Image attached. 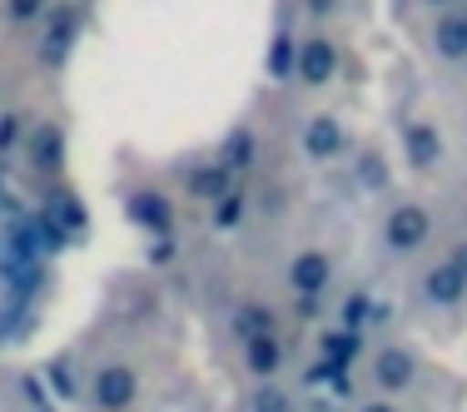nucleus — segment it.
<instances>
[{"instance_id": "3", "label": "nucleus", "mask_w": 467, "mask_h": 412, "mask_svg": "<svg viewBox=\"0 0 467 412\" xmlns=\"http://www.w3.org/2000/svg\"><path fill=\"white\" fill-rule=\"evenodd\" d=\"M90 403L95 412H130L140 403V373L130 363H105L90 377Z\"/></svg>"}, {"instance_id": "7", "label": "nucleus", "mask_w": 467, "mask_h": 412, "mask_svg": "<svg viewBox=\"0 0 467 412\" xmlns=\"http://www.w3.org/2000/svg\"><path fill=\"white\" fill-rule=\"evenodd\" d=\"M75 36H80V15H75V5H50V15L40 20V60H46L50 70H60L65 55L75 50Z\"/></svg>"}, {"instance_id": "11", "label": "nucleus", "mask_w": 467, "mask_h": 412, "mask_svg": "<svg viewBox=\"0 0 467 412\" xmlns=\"http://www.w3.org/2000/svg\"><path fill=\"white\" fill-rule=\"evenodd\" d=\"M432 55L448 65H462L467 60V15L458 10H442L438 20H432Z\"/></svg>"}, {"instance_id": "10", "label": "nucleus", "mask_w": 467, "mask_h": 412, "mask_svg": "<svg viewBox=\"0 0 467 412\" xmlns=\"http://www.w3.org/2000/svg\"><path fill=\"white\" fill-rule=\"evenodd\" d=\"M284 363H288V348H284L279 333H259V338H244V367H249V373L259 377V383H279Z\"/></svg>"}, {"instance_id": "21", "label": "nucleus", "mask_w": 467, "mask_h": 412, "mask_svg": "<svg viewBox=\"0 0 467 412\" xmlns=\"http://www.w3.org/2000/svg\"><path fill=\"white\" fill-rule=\"evenodd\" d=\"M368 308H373V298L368 294H348V304H343V328L348 333H363V323H368Z\"/></svg>"}, {"instance_id": "20", "label": "nucleus", "mask_w": 467, "mask_h": 412, "mask_svg": "<svg viewBox=\"0 0 467 412\" xmlns=\"http://www.w3.org/2000/svg\"><path fill=\"white\" fill-rule=\"evenodd\" d=\"M294 60H298V40L294 36H279V46L269 50V70L279 75V80H288V75H294Z\"/></svg>"}, {"instance_id": "26", "label": "nucleus", "mask_w": 467, "mask_h": 412, "mask_svg": "<svg viewBox=\"0 0 467 412\" xmlns=\"http://www.w3.org/2000/svg\"><path fill=\"white\" fill-rule=\"evenodd\" d=\"M358 412H398V407H393V397H373V403H363Z\"/></svg>"}, {"instance_id": "9", "label": "nucleus", "mask_w": 467, "mask_h": 412, "mask_svg": "<svg viewBox=\"0 0 467 412\" xmlns=\"http://www.w3.org/2000/svg\"><path fill=\"white\" fill-rule=\"evenodd\" d=\"M288 283H294L298 298H324V288L333 283V253H324V249L294 253V263H288Z\"/></svg>"}, {"instance_id": "17", "label": "nucleus", "mask_w": 467, "mask_h": 412, "mask_svg": "<svg viewBox=\"0 0 467 412\" xmlns=\"http://www.w3.org/2000/svg\"><path fill=\"white\" fill-rule=\"evenodd\" d=\"M249 412H294V393L284 383H259L249 393Z\"/></svg>"}, {"instance_id": "8", "label": "nucleus", "mask_w": 467, "mask_h": 412, "mask_svg": "<svg viewBox=\"0 0 467 412\" xmlns=\"http://www.w3.org/2000/svg\"><path fill=\"white\" fill-rule=\"evenodd\" d=\"M442 154H448V144H442V129L432 125V119H408L403 125V160L413 174H432L442 164Z\"/></svg>"}, {"instance_id": "15", "label": "nucleus", "mask_w": 467, "mask_h": 412, "mask_svg": "<svg viewBox=\"0 0 467 412\" xmlns=\"http://www.w3.org/2000/svg\"><path fill=\"white\" fill-rule=\"evenodd\" d=\"M189 194L194 199H229L234 194V174L214 160V164H204V170L189 174Z\"/></svg>"}, {"instance_id": "27", "label": "nucleus", "mask_w": 467, "mask_h": 412, "mask_svg": "<svg viewBox=\"0 0 467 412\" xmlns=\"http://www.w3.org/2000/svg\"><path fill=\"white\" fill-rule=\"evenodd\" d=\"M422 5H448V0H422Z\"/></svg>"}, {"instance_id": "4", "label": "nucleus", "mask_w": 467, "mask_h": 412, "mask_svg": "<svg viewBox=\"0 0 467 412\" xmlns=\"http://www.w3.org/2000/svg\"><path fill=\"white\" fill-rule=\"evenodd\" d=\"M418 353L408 348V343H383V348L373 353V387L383 397H398V393H408V387L418 383Z\"/></svg>"}, {"instance_id": "2", "label": "nucleus", "mask_w": 467, "mask_h": 412, "mask_svg": "<svg viewBox=\"0 0 467 412\" xmlns=\"http://www.w3.org/2000/svg\"><path fill=\"white\" fill-rule=\"evenodd\" d=\"M298 154L308 164H333L338 154H348V129H343L338 115L328 109H314V115L298 125Z\"/></svg>"}, {"instance_id": "12", "label": "nucleus", "mask_w": 467, "mask_h": 412, "mask_svg": "<svg viewBox=\"0 0 467 412\" xmlns=\"http://www.w3.org/2000/svg\"><path fill=\"white\" fill-rule=\"evenodd\" d=\"M130 219H135L140 229H150V233H170L174 229V209H170V199H164L160 189H135V194H130Z\"/></svg>"}, {"instance_id": "25", "label": "nucleus", "mask_w": 467, "mask_h": 412, "mask_svg": "<svg viewBox=\"0 0 467 412\" xmlns=\"http://www.w3.org/2000/svg\"><path fill=\"white\" fill-rule=\"evenodd\" d=\"M294 314H298V318H318V314H324V298H298Z\"/></svg>"}, {"instance_id": "19", "label": "nucleus", "mask_w": 467, "mask_h": 412, "mask_svg": "<svg viewBox=\"0 0 467 412\" xmlns=\"http://www.w3.org/2000/svg\"><path fill=\"white\" fill-rule=\"evenodd\" d=\"M5 15L16 26H40L50 15V0H5Z\"/></svg>"}, {"instance_id": "6", "label": "nucleus", "mask_w": 467, "mask_h": 412, "mask_svg": "<svg viewBox=\"0 0 467 412\" xmlns=\"http://www.w3.org/2000/svg\"><path fill=\"white\" fill-rule=\"evenodd\" d=\"M338 65H343V55H338V46H333V36L328 30H308L304 40H298V60H294V75L304 85H328L333 75H338Z\"/></svg>"}, {"instance_id": "23", "label": "nucleus", "mask_w": 467, "mask_h": 412, "mask_svg": "<svg viewBox=\"0 0 467 412\" xmlns=\"http://www.w3.org/2000/svg\"><path fill=\"white\" fill-rule=\"evenodd\" d=\"M50 377L60 383V387H55L60 397H80V377H70V358H55L50 363Z\"/></svg>"}, {"instance_id": "1", "label": "nucleus", "mask_w": 467, "mask_h": 412, "mask_svg": "<svg viewBox=\"0 0 467 412\" xmlns=\"http://www.w3.org/2000/svg\"><path fill=\"white\" fill-rule=\"evenodd\" d=\"M432 239V209L418 204V199H403V204H393L383 214V229H378V243H383L388 253H413L422 243Z\"/></svg>"}, {"instance_id": "22", "label": "nucleus", "mask_w": 467, "mask_h": 412, "mask_svg": "<svg viewBox=\"0 0 467 412\" xmlns=\"http://www.w3.org/2000/svg\"><path fill=\"white\" fill-rule=\"evenodd\" d=\"M244 219V194L234 189L229 199H219V209H214V229H234Z\"/></svg>"}, {"instance_id": "5", "label": "nucleus", "mask_w": 467, "mask_h": 412, "mask_svg": "<svg viewBox=\"0 0 467 412\" xmlns=\"http://www.w3.org/2000/svg\"><path fill=\"white\" fill-rule=\"evenodd\" d=\"M418 298L428 308H458L467 298V269L458 259H438L418 273Z\"/></svg>"}, {"instance_id": "13", "label": "nucleus", "mask_w": 467, "mask_h": 412, "mask_svg": "<svg viewBox=\"0 0 467 412\" xmlns=\"http://www.w3.org/2000/svg\"><path fill=\"white\" fill-rule=\"evenodd\" d=\"M60 160H65V129L40 125L36 135H30V164H36V170H60Z\"/></svg>"}, {"instance_id": "18", "label": "nucleus", "mask_w": 467, "mask_h": 412, "mask_svg": "<svg viewBox=\"0 0 467 412\" xmlns=\"http://www.w3.org/2000/svg\"><path fill=\"white\" fill-rule=\"evenodd\" d=\"M324 348H328V358H333V363H348V358H358V348H363V333H348V328H338V333H328V338H324Z\"/></svg>"}, {"instance_id": "14", "label": "nucleus", "mask_w": 467, "mask_h": 412, "mask_svg": "<svg viewBox=\"0 0 467 412\" xmlns=\"http://www.w3.org/2000/svg\"><path fill=\"white\" fill-rule=\"evenodd\" d=\"M234 333L239 338H259V333H274V308L264 304V298H244L239 308H234Z\"/></svg>"}, {"instance_id": "24", "label": "nucleus", "mask_w": 467, "mask_h": 412, "mask_svg": "<svg viewBox=\"0 0 467 412\" xmlns=\"http://www.w3.org/2000/svg\"><path fill=\"white\" fill-rule=\"evenodd\" d=\"M338 5H343V0H304V10H308V15H314V20H328L333 10H338Z\"/></svg>"}, {"instance_id": "16", "label": "nucleus", "mask_w": 467, "mask_h": 412, "mask_svg": "<svg viewBox=\"0 0 467 412\" xmlns=\"http://www.w3.org/2000/svg\"><path fill=\"white\" fill-rule=\"evenodd\" d=\"M254 144H259V139H254V129H234V135L224 139V154H219V164H224L229 174L249 170V164H254V154H259Z\"/></svg>"}]
</instances>
